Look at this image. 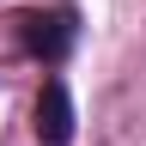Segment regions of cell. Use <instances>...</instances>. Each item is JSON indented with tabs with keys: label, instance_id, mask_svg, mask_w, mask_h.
<instances>
[{
	"label": "cell",
	"instance_id": "6da1fadb",
	"mask_svg": "<svg viewBox=\"0 0 146 146\" xmlns=\"http://www.w3.org/2000/svg\"><path fill=\"white\" fill-rule=\"evenodd\" d=\"M36 140L43 146H67L73 140V98H67L61 79H49L36 91Z\"/></svg>",
	"mask_w": 146,
	"mask_h": 146
},
{
	"label": "cell",
	"instance_id": "7a4b0ae2",
	"mask_svg": "<svg viewBox=\"0 0 146 146\" xmlns=\"http://www.w3.org/2000/svg\"><path fill=\"white\" fill-rule=\"evenodd\" d=\"M25 49L43 61H61L73 49V12H31L25 18Z\"/></svg>",
	"mask_w": 146,
	"mask_h": 146
}]
</instances>
